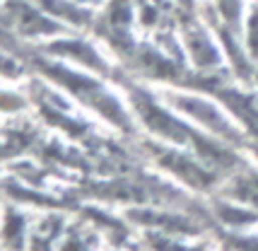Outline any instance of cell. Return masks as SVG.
Instances as JSON below:
<instances>
[{"label": "cell", "instance_id": "1", "mask_svg": "<svg viewBox=\"0 0 258 251\" xmlns=\"http://www.w3.org/2000/svg\"><path fill=\"white\" fill-rule=\"evenodd\" d=\"M125 102L131 104L135 118L140 123V131L150 138H157L162 143L176 145V148L191 150L201 160H205L220 174H232L241 164H246L241 157V150L232 148L229 143L210 136L198 126L188 121L183 114L174 111L169 104L157 97V92L138 85L133 80H125Z\"/></svg>", "mask_w": 258, "mask_h": 251}, {"label": "cell", "instance_id": "2", "mask_svg": "<svg viewBox=\"0 0 258 251\" xmlns=\"http://www.w3.org/2000/svg\"><path fill=\"white\" fill-rule=\"evenodd\" d=\"M34 70H39L51 85H56L60 92L70 94L73 99H78L82 106H87L92 114H97L101 121L116 128L123 136H138L140 123L135 118L133 109L128 102H121V97L106 85V78L94 75L90 70L75 68L66 60L44 56L34 48L27 56Z\"/></svg>", "mask_w": 258, "mask_h": 251}, {"label": "cell", "instance_id": "3", "mask_svg": "<svg viewBox=\"0 0 258 251\" xmlns=\"http://www.w3.org/2000/svg\"><path fill=\"white\" fill-rule=\"evenodd\" d=\"M157 97L164 104H169L174 111H179L188 121H193L198 128L229 143L232 148L248 150L253 145V140L246 136V131L239 126V121L229 114V109L213 92L186 87V85H164L157 90Z\"/></svg>", "mask_w": 258, "mask_h": 251}, {"label": "cell", "instance_id": "4", "mask_svg": "<svg viewBox=\"0 0 258 251\" xmlns=\"http://www.w3.org/2000/svg\"><path fill=\"white\" fill-rule=\"evenodd\" d=\"M143 150L162 171L171 174L179 183L188 186L191 191H198V194H210L215 189H220V183L225 179V174L213 169L196 152L176 148V145H169V143H162L157 138L147 136L143 140Z\"/></svg>", "mask_w": 258, "mask_h": 251}, {"label": "cell", "instance_id": "5", "mask_svg": "<svg viewBox=\"0 0 258 251\" xmlns=\"http://www.w3.org/2000/svg\"><path fill=\"white\" fill-rule=\"evenodd\" d=\"M3 20H5V29H10V34L15 39L29 41L34 46L51 41L56 36L75 34L73 27L51 17L34 0H5L3 3Z\"/></svg>", "mask_w": 258, "mask_h": 251}, {"label": "cell", "instance_id": "6", "mask_svg": "<svg viewBox=\"0 0 258 251\" xmlns=\"http://www.w3.org/2000/svg\"><path fill=\"white\" fill-rule=\"evenodd\" d=\"M39 53L51 58H58V60H66L75 68L90 70L94 75H101V78H113V66L106 60V56L101 53L97 44L85 39L82 32H75V34H66V36H56L51 41H44V44L34 46Z\"/></svg>", "mask_w": 258, "mask_h": 251}, {"label": "cell", "instance_id": "7", "mask_svg": "<svg viewBox=\"0 0 258 251\" xmlns=\"http://www.w3.org/2000/svg\"><path fill=\"white\" fill-rule=\"evenodd\" d=\"M135 27H138V10L135 0H109L99 10L94 34L104 39L118 58H123L135 44Z\"/></svg>", "mask_w": 258, "mask_h": 251}, {"label": "cell", "instance_id": "8", "mask_svg": "<svg viewBox=\"0 0 258 251\" xmlns=\"http://www.w3.org/2000/svg\"><path fill=\"white\" fill-rule=\"evenodd\" d=\"M125 220H131L133 225L147 227L152 232H167L176 237H191L201 232V222L193 220L188 213H171V210H157L152 206H131L125 210Z\"/></svg>", "mask_w": 258, "mask_h": 251}, {"label": "cell", "instance_id": "9", "mask_svg": "<svg viewBox=\"0 0 258 251\" xmlns=\"http://www.w3.org/2000/svg\"><path fill=\"white\" fill-rule=\"evenodd\" d=\"M229 109V114L234 116L239 126L246 131V136L258 145V90H244V87H234L229 80L215 85L210 90Z\"/></svg>", "mask_w": 258, "mask_h": 251}, {"label": "cell", "instance_id": "10", "mask_svg": "<svg viewBox=\"0 0 258 251\" xmlns=\"http://www.w3.org/2000/svg\"><path fill=\"white\" fill-rule=\"evenodd\" d=\"M39 8H44L51 17L73 27L75 32H94V24L99 10H92L87 5H80L75 0H34Z\"/></svg>", "mask_w": 258, "mask_h": 251}, {"label": "cell", "instance_id": "11", "mask_svg": "<svg viewBox=\"0 0 258 251\" xmlns=\"http://www.w3.org/2000/svg\"><path fill=\"white\" fill-rule=\"evenodd\" d=\"M220 196L258 210V169L241 164L239 169L227 174V181L220 183Z\"/></svg>", "mask_w": 258, "mask_h": 251}, {"label": "cell", "instance_id": "12", "mask_svg": "<svg viewBox=\"0 0 258 251\" xmlns=\"http://www.w3.org/2000/svg\"><path fill=\"white\" fill-rule=\"evenodd\" d=\"M241 39H244L248 58L258 68V0H248L246 15H244V27H241Z\"/></svg>", "mask_w": 258, "mask_h": 251}, {"label": "cell", "instance_id": "13", "mask_svg": "<svg viewBox=\"0 0 258 251\" xmlns=\"http://www.w3.org/2000/svg\"><path fill=\"white\" fill-rule=\"evenodd\" d=\"M248 3L246 0H213V10L220 15V20L232 27L234 32L241 34V27H244V15H246Z\"/></svg>", "mask_w": 258, "mask_h": 251}, {"label": "cell", "instance_id": "14", "mask_svg": "<svg viewBox=\"0 0 258 251\" xmlns=\"http://www.w3.org/2000/svg\"><path fill=\"white\" fill-rule=\"evenodd\" d=\"M29 68V63L27 60H22V58L17 56H8V51L3 53V78L8 80H17V78H22L24 70Z\"/></svg>", "mask_w": 258, "mask_h": 251}, {"label": "cell", "instance_id": "15", "mask_svg": "<svg viewBox=\"0 0 258 251\" xmlns=\"http://www.w3.org/2000/svg\"><path fill=\"white\" fill-rule=\"evenodd\" d=\"M27 106H29V102L22 99L20 94L3 90V114H8V111H10V116H17L20 111H24Z\"/></svg>", "mask_w": 258, "mask_h": 251}, {"label": "cell", "instance_id": "16", "mask_svg": "<svg viewBox=\"0 0 258 251\" xmlns=\"http://www.w3.org/2000/svg\"><path fill=\"white\" fill-rule=\"evenodd\" d=\"M75 3H80V5H87V8H92V10H101L109 0H75Z\"/></svg>", "mask_w": 258, "mask_h": 251}, {"label": "cell", "instance_id": "17", "mask_svg": "<svg viewBox=\"0 0 258 251\" xmlns=\"http://www.w3.org/2000/svg\"><path fill=\"white\" fill-rule=\"evenodd\" d=\"M183 10H191V12H196V0H176Z\"/></svg>", "mask_w": 258, "mask_h": 251}, {"label": "cell", "instance_id": "18", "mask_svg": "<svg viewBox=\"0 0 258 251\" xmlns=\"http://www.w3.org/2000/svg\"><path fill=\"white\" fill-rule=\"evenodd\" d=\"M251 87H256V90H258V68H256V73H253V80H251Z\"/></svg>", "mask_w": 258, "mask_h": 251}]
</instances>
